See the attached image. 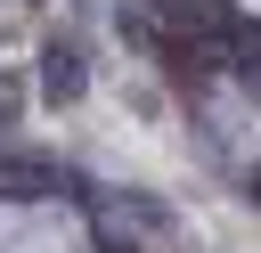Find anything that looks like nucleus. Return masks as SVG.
<instances>
[{
	"instance_id": "obj_1",
	"label": "nucleus",
	"mask_w": 261,
	"mask_h": 253,
	"mask_svg": "<svg viewBox=\"0 0 261 253\" xmlns=\"http://www.w3.org/2000/svg\"><path fill=\"white\" fill-rule=\"evenodd\" d=\"M155 16L179 24L188 41H212V33H220V0H155Z\"/></svg>"
},
{
	"instance_id": "obj_2",
	"label": "nucleus",
	"mask_w": 261,
	"mask_h": 253,
	"mask_svg": "<svg viewBox=\"0 0 261 253\" xmlns=\"http://www.w3.org/2000/svg\"><path fill=\"white\" fill-rule=\"evenodd\" d=\"M41 98H82V57L73 49H41Z\"/></svg>"
},
{
	"instance_id": "obj_3",
	"label": "nucleus",
	"mask_w": 261,
	"mask_h": 253,
	"mask_svg": "<svg viewBox=\"0 0 261 253\" xmlns=\"http://www.w3.org/2000/svg\"><path fill=\"white\" fill-rule=\"evenodd\" d=\"M16 122V82H0V131Z\"/></svg>"
}]
</instances>
